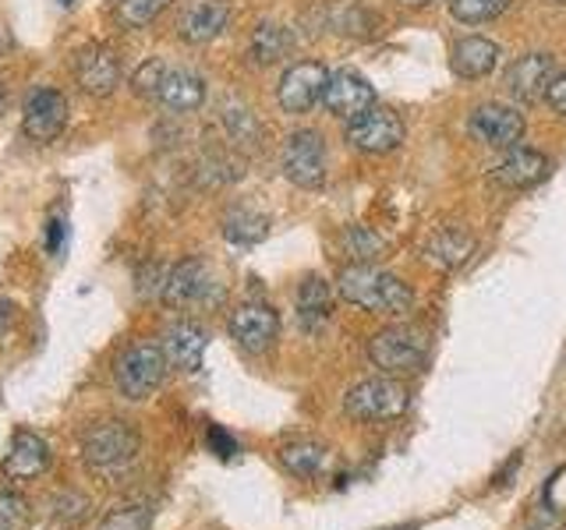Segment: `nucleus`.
Returning <instances> with one entry per match:
<instances>
[{
    "label": "nucleus",
    "mask_w": 566,
    "mask_h": 530,
    "mask_svg": "<svg viewBox=\"0 0 566 530\" xmlns=\"http://www.w3.org/2000/svg\"><path fill=\"white\" fill-rule=\"evenodd\" d=\"M336 290L347 305L386 315V318H407L415 311V290L394 273L379 269L376 262H350L336 276Z\"/></svg>",
    "instance_id": "1"
},
{
    "label": "nucleus",
    "mask_w": 566,
    "mask_h": 530,
    "mask_svg": "<svg viewBox=\"0 0 566 530\" xmlns=\"http://www.w3.org/2000/svg\"><path fill=\"white\" fill-rule=\"evenodd\" d=\"M142 449V435L128 421H99L82 435V459L96 474H120L128 470Z\"/></svg>",
    "instance_id": "2"
},
{
    "label": "nucleus",
    "mask_w": 566,
    "mask_h": 530,
    "mask_svg": "<svg viewBox=\"0 0 566 530\" xmlns=\"http://www.w3.org/2000/svg\"><path fill=\"white\" fill-rule=\"evenodd\" d=\"M368 361L376 364L382 375H418L429 361V336L415 326H389L379 329L368 340Z\"/></svg>",
    "instance_id": "3"
},
{
    "label": "nucleus",
    "mask_w": 566,
    "mask_h": 530,
    "mask_svg": "<svg viewBox=\"0 0 566 530\" xmlns=\"http://www.w3.org/2000/svg\"><path fill=\"white\" fill-rule=\"evenodd\" d=\"M411 406V393L394 375L365 379L344 396V414L354 421H397Z\"/></svg>",
    "instance_id": "4"
},
{
    "label": "nucleus",
    "mask_w": 566,
    "mask_h": 530,
    "mask_svg": "<svg viewBox=\"0 0 566 530\" xmlns=\"http://www.w3.org/2000/svg\"><path fill=\"white\" fill-rule=\"evenodd\" d=\"M280 170L291 184L318 191L326 184V138L312 128L291 131L280 152Z\"/></svg>",
    "instance_id": "5"
},
{
    "label": "nucleus",
    "mask_w": 566,
    "mask_h": 530,
    "mask_svg": "<svg viewBox=\"0 0 566 530\" xmlns=\"http://www.w3.org/2000/svg\"><path fill=\"white\" fill-rule=\"evenodd\" d=\"M344 138L365 156H389V152H397L403 146L407 128H403V120H400L397 110H389V106L376 103V106H368L365 114L347 120Z\"/></svg>",
    "instance_id": "6"
},
{
    "label": "nucleus",
    "mask_w": 566,
    "mask_h": 530,
    "mask_svg": "<svg viewBox=\"0 0 566 530\" xmlns=\"http://www.w3.org/2000/svg\"><path fill=\"white\" fill-rule=\"evenodd\" d=\"M167 375V353L164 347L153 343H132L117 358V389L128 400H146L153 396Z\"/></svg>",
    "instance_id": "7"
},
{
    "label": "nucleus",
    "mask_w": 566,
    "mask_h": 530,
    "mask_svg": "<svg viewBox=\"0 0 566 530\" xmlns=\"http://www.w3.org/2000/svg\"><path fill=\"white\" fill-rule=\"evenodd\" d=\"M527 131V120L510 103H482L468 117V135L485 149H517Z\"/></svg>",
    "instance_id": "8"
},
{
    "label": "nucleus",
    "mask_w": 566,
    "mask_h": 530,
    "mask_svg": "<svg viewBox=\"0 0 566 530\" xmlns=\"http://www.w3.org/2000/svg\"><path fill=\"white\" fill-rule=\"evenodd\" d=\"M230 340H234L244 353H270L280 340V315L262 305V300H244L230 311Z\"/></svg>",
    "instance_id": "9"
},
{
    "label": "nucleus",
    "mask_w": 566,
    "mask_h": 530,
    "mask_svg": "<svg viewBox=\"0 0 566 530\" xmlns=\"http://www.w3.org/2000/svg\"><path fill=\"white\" fill-rule=\"evenodd\" d=\"M329 82V71L323 61H297L283 71V78L276 85V103L283 114H308L323 103Z\"/></svg>",
    "instance_id": "10"
},
{
    "label": "nucleus",
    "mask_w": 566,
    "mask_h": 530,
    "mask_svg": "<svg viewBox=\"0 0 566 530\" xmlns=\"http://www.w3.org/2000/svg\"><path fill=\"white\" fill-rule=\"evenodd\" d=\"M22 128L32 141H40V146H50V141H57L67 128V99L64 93L50 85H40L32 88L25 96V110H22Z\"/></svg>",
    "instance_id": "11"
},
{
    "label": "nucleus",
    "mask_w": 566,
    "mask_h": 530,
    "mask_svg": "<svg viewBox=\"0 0 566 530\" xmlns=\"http://www.w3.org/2000/svg\"><path fill=\"white\" fill-rule=\"evenodd\" d=\"M75 78L82 85V93L106 99L117 93L120 85V57L114 46L106 43H88L75 53Z\"/></svg>",
    "instance_id": "12"
},
{
    "label": "nucleus",
    "mask_w": 566,
    "mask_h": 530,
    "mask_svg": "<svg viewBox=\"0 0 566 530\" xmlns=\"http://www.w3.org/2000/svg\"><path fill=\"white\" fill-rule=\"evenodd\" d=\"M559 64L553 53H524L506 67V93L517 103H542L548 85L556 82Z\"/></svg>",
    "instance_id": "13"
},
{
    "label": "nucleus",
    "mask_w": 566,
    "mask_h": 530,
    "mask_svg": "<svg viewBox=\"0 0 566 530\" xmlns=\"http://www.w3.org/2000/svg\"><path fill=\"white\" fill-rule=\"evenodd\" d=\"M153 99L170 114H195L206 103V78L191 67H164Z\"/></svg>",
    "instance_id": "14"
},
{
    "label": "nucleus",
    "mask_w": 566,
    "mask_h": 530,
    "mask_svg": "<svg viewBox=\"0 0 566 530\" xmlns=\"http://www.w3.org/2000/svg\"><path fill=\"white\" fill-rule=\"evenodd\" d=\"M323 106L333 117H358L365 114L368 106H376V88L368 85V78H361L358 71H333L329 82H326V93H323Z\"/></svg>",
    "instance_id": "15"
},
{
    "label": "nucleus",
    "mask_w": 566,
    "mask_h": 530,
    "mask_svg": "<svg viewBox=\"0 0 566 530\" xmlns=\"http://www.w3.org/2000/svg\"><path fill=\"white\" fill-rule=\"evenodd\" d=\"M230 18H234L230 0H195V4L181 14V22H177V32H181L185 43L206 46L217 40V35H223Z\"/></svg>",
    "instance_id": "16"
},
{
    "label": "nucleus",
    "mask_w": 566,
    "mask_h": 530,
    "mask_svg": "<svg viewBox=\"0 0 566 530\" xmlns=\"http://www.w3.org/2000/svg\"><path fill=\"white\" fill-rule=\"evenodd\" d=\"M294 318L297 329L305 336H318L333 318V290L323 276H305L297 283V297H294Z\"/></svg>",
    "instance_id": "17"
},
{
    "label": "nucleus",
    "mask_w": 566,
    "mask_h": 530,
    "mask_svg": "<svg viewBox=\"0 0 566 530\" xmlns=\"http://www.w3.org/2000/svg\"><path fill=\"white\" fill-rule=\"evenodd\" d=\"M492 184H500L506 191H524L535 188L548 177V159L535 149H506V156L492 167Z\"/></svg>",
    "instance_id": "18"
},
{
    "label": "nucleus",
    "mask_w": 566,
    "mask_h": 530,
    "mask_svg": "<svg viewBox=\"0 0 566 530\" xmlns=\"http://www.w3.org/2000/svg\"><path fill=\"white\" fill-rule=\"evenodd\" d=\"M209 287H212L209 265L202 258H185L164 276V290H159V297H164V305H170V308H188L195 300H202Z\"/></svg>",
    "instance_id": "19"
},
{
    "label": "nucleus",
    "mask_w": 566,
    "mask_h": 530,
    "mask_svg": "<svg viewBox=\"0 0 566 530\" xmlns=\"http://www.w3.org/2000/svg\"><path fill=\"white\" fill-rule=\"evenodd\" d=\"M450 67L457 78L464 82H482L500 67V43L485 40V35H464L450 50Z\"/></svg>",
    "instance_id": "20"
},
{
    "label": "nucleus",
    "mask_w": 566,
    "mask_h": 530,
    "mask_svg": "<svg viewBox=\"0 0 566 530\" xmlns=\"http://www.w3.org/2000/svg\"><path fill=\"white\" fill-rule=\"evenodd\" d=\"M206 347H209V332L199 322H174L164 332L167 364L177 371H199L202 358H206Z\"/></svg>",
    "instance_id": "21"
},
{
    "label": "nucleus",
    "mask_w": 566,
    "mask_h": 530,
    "mask_svg": "<svg viewBox=\"0 0 566 530\" xmlns=\"http://www.w3.org/2000/svg\"><path fill=\"white\" fill-rule=\"evenodd\" d=\"M424 262L436 265V269H460L471 255H474V234L464 226H439L432 230V237L424 241Z\"/></svg>",
    "instance_id": "22"
},
{
    "label": "nucleus",
    "mask_w": 566,
    "mask_h": 530,
    "mask_svg": "<svg viewBox=\"0 0 566 530\" xmlns=\"http://www.w3.org/2000/svg\"><path fill=\"white\" fill-rule=\"evenodd\" d=\"M50 467V446L35 435V432H14L11 449L4 456V474L18 477V481H29V477L43 474Z\"/></svg>",
    "instance_id": "23"
},
{
    "label": "nucleus",
    "mask_w": 566,
    "mask_h": 530,
    "mask_svg": "<svg viewBox=\"0 0 566 530\" xmlns=\"http://www.w3.org/2000/svg\"><path fill=\"white\" fill-rule=\"evenodd\" d=\"M280 464L287 467L294 477H301V481H312V477L326 474L329 449L323 446V442L297 438V442H287V446L280 449Z\"/></svg>",
    "instance_id": "24"
},
{
    "label": "nucleus",
    "mask_w": 566,
    "mask_h": 530,
    "mask_svg": "<svg viewBox=\"0 0 566 530\" xmlns=\"http://www.w3.org/2000/svg\"><path fill=\"white\" fill-rule=\"evenodd\" d=\"M294 50V32L287 25H276V22H262L255 25L252 32V46H248V53H252L255 64H276L283 61L287 53Z\"/></svg>",
    "instance_id": "25"
},
{
    "label": "nucleus",
    "mask_w": 566,
    "mask_h": 530,
    "mask_svg": "<svg viewBox=\"0 0 566 530\" xmlns=\"http://www.w3.org/2000/svg\"><path fill=\"white\" fill-rule=\"evenodd\" d=\"M265 234H270V216H262L255 209L238 205L223 216V237L238 247H252V244L265 241Z\"/></svg>",
    "instance_id": "26"
},
{
    "label": "nucleus",
    "mask_w": 566,
    "mask_h": 530,
    "mask_svg": "<svg viewBox=\"0 0 566 530\" xmlns=\"http://www.w3.org/2000/svg\"><path fill=\"white\" fill-rule=\"evenodd\" d=\"M170 4H174V0H117V4H114V18H117L120 29H146Z\"/></svg>",
    "instance_id": "27"
},
{
    "label": "nucleus",
    "mask_w": 566,
    "mask_h": 530,
    "mask_svg": "<svg viewBox=\"0 0 566 530\" xmlns=\"http://www.w3.org/2000/svg\"><path fill=\"white\" fill-rule=\"evenodd\" d=\"M513 0H450V14L464 25H485L510 11Z\"/></svg>",
    "instance_id": "28"
},
{
    "label": "nucleus",
    "mask_w": 566,
    "mask_h": 530,
    "mask_svg": "<svg viewBox=\"0 0 566 530\" xmlns=\"http://www.w3.org/2000/svg\"><path fill=\"white\" fill-rule=\"evenodd\" d=\"M344 252L354 258V262H379L386 255V244L379 234H371L368 226H347L344 230Z\"/></svg>",
    "instance_id": "29"
},
{
    "label": "nucleus",
    "mask_w": 566,
    "mask_h": 530,
    "mask_svg": "<svg viewBox=\"0 0 566 530\" xmlns=\"http://www.w3.org/2000/svg\"><path fill=\"white\" fill-rule=\"evenodd\" d=\"M153 509L149 506H120L99 523V530H149Z\"/></svg>",
    "instance_id": "30"
},
{
    "label": "nucleus",
    "mask_w": 566,
    "mask_h": 530,
    "mask_svg": "<svg viewBox=\"0 0 566 530\" xmlns=\"http://www.w3.org/2000/svg\"><path fill=\"white\" fill-rule=\"evenodd\" d=\"M29 499L22 491H0V530H25Z\"/></svg>",
    "instance_id": "31"
},
{
    "label": "nucleus",
    "mask_w": 566,
    "mask_h": 530,
    "mask_svg": "<svg viewBox=\"0 0 566 530\" xmlns=\"http://www.w3.org/2000/svg\"><path fill=\"white\" fill-rule=\"evenodd\" d=\"M85 512H88V499L78 491H64L61 499L53 502V517H57L61 523H78Z\"/></svg>",
    "instance_id": "32"
},
{
    "label": "nucleus",
    "mask_w": 566,
    "mask_h": 530,
    "mask_svg": "<svg viewBox=\"0 0 566 530\" xmlns=\"http://www.w3.org/2000/svg\"><path fill=\"white\" fill-rule=\"evenodd\" d=\"M559 527H563V509L553 502H538L527 520V530H559Z\"/></svg>",
    "instance_id": "33"
},
{
    "label": "nucleus",
    "mask_w": 566,
    "mask_h": 530,
    "mask_svg": "<svg viewBox=\"0 0 566 530\" xmlns=\"http://www.w3.org/2000/svg\"><path fill=\"white\" fill-rule=\"evenodd\" d=\"M206 446H209V453H217L220 459H234V456H238V442H234V435H227V432L220 428V424H209Z\"/></svg>",
    "instance_id": "34"
},
{
    "label": "nucleus",
    "mask_w": 566,
    "mask_h": 530,
    "mask_svg": "<svg viewBox=\"0 0 566 530\" xmlns=\"http://www.w3.org/2000/svg\"><path fill=\"white\" fill-rule=\"evenodd\" d=\"M223 120H227V128H230V135H234L238 141H252L255 138V120H252V114L248 110H223Z\"/></svg>",
    "instance_id": "35"
},
{
    "label": "nucleus",
    "mask_w": 566,
    "mask_h": 530,
    "mask_svg": "<svg viewBox=\"0 0 566 530\" xmlns=\"http://www.w3.org/2000/svg\"><path fill=\"white\" fill-rule=\"evenodd\" d=\"M64 247H67V223H64V216H53L46 226V252L53 258H61Z\"/></svg>",
    "instance_id": "36"
},
{
    "label": "nucleus",
    "mask_w": 566,
    "mask_h": 530,
    "mask_svg": "<svg viewBox=\"0 0 566 530\" xmlns=\"http://www.w3.org/2000/svg\"><path fill=\"white\" fill-rule=\"evenodd\" d=\"M545 103L553 106V110H556L559 117H566V71H559V75H556V82L548 85V93H545Z\"/></svg>",
    "instance_id": "37"
},
{
    "label": "nucleus",
    "mask_w": 566,
    "mask_h": 530,
    "mask_svg": "<svg viewBox=\"0 0 566 530\" xmlns=\"http://www.w3.org/2000/svg\"><path fill=\"white\" fill-rule=\"evenodd\" d=\"M14 300H8V297H0V336H4L11 326H14Z\"/></svg>",
    "instance_id": "38"
},
{
    "label": "nucleus",
    "mask_w": 566,
    "mask_h": 530,
    "mask_svg": "<svg viewBox=\"0 0 566 530\" xmlns=\"http://www.w3.org/2000/svg\"><path fill=\"white\" fill-rule=\"evenodd\" d=\"M400 4H407V8H424V4H432V0H400Z\"/></svg>",
    "instance_id": "39"
},
{
    "label": "nucleus",
    "mask_w": 566,
    "mask_h": 530,
    "mask_svg": "<svg viewBox=\"0 0 566 530\" xmlns=\"http://www.w3.org/2000/svg\"><path fill=\"white\" fill-rule=\"evenodd\" d=\"M4 106H8V96H4V85H0V114H4Z\"/></svg>",
    "instance_id": "40"
},
{
    "label": "nucleus",
    "mask_w": 566,
    "mask_h": 530,
    "mask_svg": "<svg viewBox=\"0 0 566 530\" xmlns=\"http://www.w3.org/2000/svg\"><path fill=\"white\" fill-rule=\"evenodd\" d=\"M71 4H75V0H61V8H71Z\"/></svg>",
    "instance_id": "41"
}]
</instances>
